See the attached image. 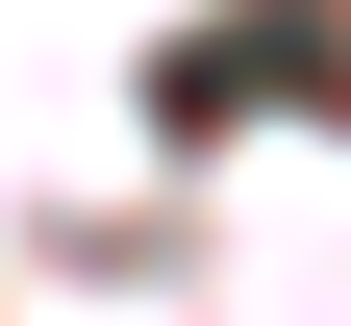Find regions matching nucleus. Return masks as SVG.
I'll return each instance as SVG.
<instances>
[{"mask_svg":"<svg viewBox=\"0 0 351 326\" xmlns=\"http://www.w3.org/2000/svg\"><path fill=\"white\" fill-rule=\"evenodd\" d=\"M301 51H326V0H251V25H201V51H176V126H226V101H301Z\"/></svg>","mask_w":351,"mask_h":326,"instance_id":"nucleus-1","label":"nucleus"}]
</instances>
